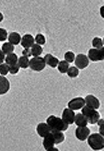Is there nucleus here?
<instances>
[{
	"instance_id": "nucleus-7",
	"label": "nucleus",
	"mask_w": 104,
	"mask_h": 151,
	"mask_svg": "<svg viewBox=\"0 0 104 151\" xmlns=\"http://www.w3.org/2000/svg\"><path fill=\"white\" fill-rule=\"evenodd\" d=\"M75 65L78 69H84L88 67L89 60L88 57L84 54H78L75 58Z\"/></svg>"
},
{
	"instance_id": "nucleus-25",
	"label": "nucleus",
	"mask_w": 104,
	"mask_h": 151,
	"mask_svg": "<svg viewBox=\"0 0 104 151\" xmlns=\"http://www.w3.org/2000/svg\"><path fill=\"white\" fill-rule=\"evenodd\" d=\"M67 73L70 78H74L77 76L79 75V73H80V72H79V70L77 67H69Z\"/></svg>"
},
{
	"instance_id": "nucleus-2",
	"label": "nucleus",
	"mask_w": 104,
	"mask_h": 151,
	"mask_svg": "<svg viewBox=\"0 0 104 151\" xmlns=\"http://www.w3.org/2000/svg\"><path fill=\"white\" fill-rule=\"evenodd\" d=\"M87 139L88 144L93 150H99L104 148V138L100 134L94 133L91 134Z\"/></svg>"
},
{
	"instance_id": "nucleus-26",
	"label": "nucleus",
	"mask_w": 104,
	"mask_h": 151,
	"mask_svg": "<svg viewBox=\"0 0 104 151\" xmlns=\"http://www.w3.org/2000/svg\"><path fill=\"white\" fill-rule=\"evenodd\" d=\"M65 59L66 61H67L68 63H73V61L75 60V54L74 53L72 52H67L65 53Z\"/></svg>"
},
{
	"instance_id": "nucleus-15",
	"label": "nucleus",
	"mask_w": 104,
	"mask_h": 151,
	"mask_svg": "<svg viewBox=\"0 0 104 151\" xmlns=\"http://www.w3.org/2000/svg\"><path fill=\"white\" fill-rule=\"evenodd\" d=\"M44 59L46 64L49 65L50 67H52L53 68L57 67L59 63V59L55 58V57L53 56L52 54H50V53L46 54L44 56Z\"/></svg>"
},
{
	"instance_id": "nucleus-5",
	"label": "nucleus",
	"mask_w": 104,
	"mask_h": 151,
	"mask_svg": "<svg viewBox=\"0 0 104 151\" xmlns=\"http://www.w3.org/2000/svg\"><path fill=\"white\" fill-rule=\"evenodd\" d=\"M88 56L90 60L92 61H103L104 59V48L103 47L100 49L92 48L90 49L88 53Z\"/></svg>"
},
{
	"instance_id": "nucleus-28",
	"label": "nucleus",
	"mask_w": 104,
	"mask_h": 151,
	"mask_svg": "<svg viewBox=\"0 0 104 151\" xmlns=\"http://www.w3.org/2000/svg\"><path fill=\"white\" fill-rule=\"evenodd\" d=\"M9 72V66L6 63H2L0 65V74L5 76Z\"/></svg>"
},
{
	"instance_id": "nucleus-24",
	"label": "nucleus",
	"mask_w": 104,
	"mask_h": 151,
	"mask_svg": "<svg viewBox=\"0 0 104 151\" xmlns=\"http://www.w3.org/2000/svg\"><path fill=\"white\" fill-rule=\"evenodd\" d=\"M92 45L94 48L96 49H100L103 48V40L101 38L99 37H94L93 41H92Z\"/></svg>"
},
{
	"instance_id": "nucleus-18",
	"label": "nucleus",
	"mask_w": 104,
	"mask_h": 151,
	"mask_svg": "<svg viewBox=\"0 0 104 151\" xmlns=\"http://www.w3.org/2000/svg\"><path fill=\"white\" fill-rule=\"evenodd\" d=\"M51 132L52 133L53 138H54L55 144H60L65 141V134L62 133V132L53 130Z\"/></svg>"
},
{
	"instance_id": "nucleus-14",
	"label": "nucleus",
	"mask_w": 104,
	"mask_h": 151,
	"mask_svg": "<svg viewBox=\"0 0 104 151\" xmlns=\"http://www.w3.org/2000/svg\"><path fill=\"white\" fill-rule=\"evenodd\" d=\"M43 146L44 147L46 150H48L51 148L53 147L55 145V140L52 132H50L47 136L44 137L43 140Z\"/></svg>"
},
{
	"instance_id": "nucleus-29",
	"label": "nucleus",
	"mask_w": 104,
	"mask_h": 151,
	"mask_svg": "<svg viewBox=\"0 0 104 151\" xmlns=\"http://www.w3.org/2000/svg\"><path fill=\"white\" fill-rule=\"evenodd\" d=\"M20 66L18 65V63L9 66V72H10L11 74H17L19 72V70H20Z\"/></svg>"
},
{
	"instance_id": "nucleus-20",
	"label": "nucleus",
	"mask_w": 104,
	"mask_h": 151,
	"mask_svg": "<svg viewBox=\"0 0 104 151\" xmlns=\"http://www.w3.org/2000/svg\"><path fill=\"white\" fill-rule=\"evenodd\" d=\"M31 55L34 57H39L40 55L42 54L43 52V49L42 46L37 44H34L31 49Z\"/></svg>"
},
{
	"instance_id": "nucleus-13",
	"label": "nucleus",
	"mask_w": 104,
	"mask_h": 151,
	"mask_svg": "<svg viewBox=\"0 0 104 151\" xmlns=\"http://www.w3.org/2000/svg\"><path fill=\"white\" fill-rule=\"evenodd\" d=\"M34 42L33 37L30 34H26L23 36L21 39V45L26 48H30L33 46Z\"/></svg>"
},
{
	"instance_id": "nucleus-8",
	"label": "nucleus",
	"mask_w": 104,
	"mask_h": 151,
	"mask_svg": "<svg viewBox=\"0 0 104 151\" xmlns=\"http://www.w3.org/2000/svg\"><path fill=\"white\" fill-rule=\"evenodd\" d=\"M90 133V130L87 127H78L75 130V137L77 139L81 141H85L89 137Z\"/></svg>"
},
{
	"instance_id": "nucleus-27",
	"label": "nucleus",
	"mask_w": 104,
	"mask_h": 151,
	"mask_svg": "<svg viewBox=\"0 0 104 151\" xmlns=\"http://www.w3.org/2000/svg\"><path fill=\"white\" fill-rule=\"evenodd\" d=\"M35 40L36 42L37 45H44V44L46 43V39H45V37L42 34H37V36L35 37Z\"/></svg>"
},
{
	"instance_id": "nucleus-32",
	"label": "nucleus",
	"mask_w": 104,
	"mask_h": 151,
	"mask_svg": "<svg viewBox=\"0 0 104 151\" xmlns=\"http://www.w3.org/2000/svg\"><path fill=\"white\" fill-rule=\"evenodd\" d=\"M5 59L4 53L2 52V50H0V65L3 63V62L4 61Z\"/></svg>"
},
{
	"instance_id": "nucleus-35",
	"label": "nucleus",
	"mask_w": 104,
	"mask_h": 151,
	"mask_svg": "<svg viewBox=\"0 0 104 151\" xmlns=\"http://www.w3.org/2000/svg\"><path fill=\"white\" fill-rule=\"evenodd\" d=\"M53 150H55V151H58L59 150H58L57 149H56V148H55L54 147H53L51 148V149H49L48 151H53Z\"/></svg>"
},
{
	"instance_id": "nucleus-17",
	"label": "nucleus",
	"mask_w": 104,
	"mask_h": 151,
	"mask_svg": "<svg viewBox=\"0 0 104 151\" xmlns=\"http://www.w3.org/2000/svg\"><path fill=\"white\" fill-rule=\"evenodd\" d=\"M20 35L16 32H12L9 35L8 37L9 42L12 44V45H18L21 42Z\"/></svg>"
},
{
	"instance_id": "nucleus-16",
	"label": "nucleus",
	"mask_w": 104,
	"mask_h": 151,
	"mask_svg": "<svg viewBox=\"0 0 104 151\" xmlns=\"http://www.w3.org/2000/svg\"><path fill=\"white\" fill-rule=\"evenodd\" d=\"M74 122L77 127H87L88 124V122L87 119L82 113H77L75 116Z\"/></svg>"
},
{
	"instance_id": "nucleus-19",
	"label": "nucleus",
	"mask_w": 104,
	"mask_h": 151,
	"mask_svg": "<svg viewBox=\"0 0 104 151\" xmlns=\"http://www.w3.org/2000/svg\"><path fill=\"white\" fill-rule=\"evenodd\" d=\"M6 64H7L9 66H11L18 63V58L17 55L14 53H11L10 54H8L6 57L5 59Z\"/></svg>"
},
{
	"instance_id": "nucleus-34",
	"label": "nucleus",
	"mask_w": 104,
	"mask_h": 151,
	"mask_svg": "<svg viewBox=\"0 0 104 151\" xmlns=\"http://www.w3.org/2000/svg\"><path fill=\"white\" fill-rule=\"evenodd\" d=\"M3 20H4V15H3L1 12H0V22H1Z\"/></svg>"
},
{
	"instance_id": "nucleus-12",
	"label": "nucleus",
	"mask_w": 104,
	"mask_h": 151,
	"mask_svg": "<svg viewBox=\"0 0 104 151\" xmlns=\"http://www.w3.org/2000/svg\"><path fill=\"white\" fill-rule=\"evenodd\" d=\"M10 89V82L7 78L0 76V95L7 93Z\"/></svg>"
},
{
	"instance_id": "nucleus-22",
	"label": "nucleus",
	"mask_w": 104,
	"mask_h": 151,
	"mask_svg": "<svg viewBox=\"0 0 104 151\" xmlns=\"http://www.w3.org/2000/svg\"><path fill=\"white\" fill-rule=\"evenodd\" d=\"M18 64L20 68L26 69L29 66V60L26 56H21L18 59Z\"/></svg>"
},
{
	"instance_id": "nucleus-30",
	"label": "nucleus",
	"mask_w": 104,
	"mask_h": 151,
	"mask_svg": "<svg viewBox=\"0 0 104 151\" xmlns=\"http://www.w3.org/2000/svg\"><path fill=\"white\" fill-rule=\"evenodd\" d=\"M7 38V31L4 28H0V42L5 41Z\"/></svg>"
},
{
	"instance_id": "nucleus-3",
	"label": "nucleus",
	"mask_w": 104,
	"mask_h": 151,
	"mask_svg": "<svg viewBox=\"0 0 104 151\" xmlns=\"http://www.w3.org/2000/svg\"><path fill=\"white\" fill-rule=\"evenodd\" d=\"M81 112L82 114L87 119L88 123L94 124L97 123L98 121L100 119V115L99 112L97 111L96 109L89 108V107L87 106H85L82 108Z\"/></svg>"
},
{
	"instance_id": "nucleus-4",
	"label": "nucleus",
	"mask_w": 104,
	"mask_h": 151,
	"mask_svg": "<svg viewBox=\"0 0 104 151\" xmlns=\"http://www.w3.org/2000/svg\"><path fill=\"white\" fill-rule=\"evenodd\" d=\"M46 63L44 59L41 57H34L29 60V66L31 70L37 72L42 71L46 67Z\"/></svg>"
},
{
	"instance_id": "nucleus-1",
	"label": "nucleus",
	"mask_w": 104,
	"mask_h": 151,
	"mask_svg": "<svg viewBox=\"0 0 104 151\" xmlns=\"http://www.w3.org/2000/svg\"><path fill=\"white\" fill-rule=\"evenodd\" d=\"M46 122L48 124L51 130L53 131H60L64 132L68 128V125L67 123L62 120V119L57 117L55 115H50L46 119Z\"/></svg>"
},
{
	"instance_id": "nucleus-6",
	"label": "nucleus",
	"mask_w": 104,
	"mask_h": 151,
	"mask_svg": "<svg viewBox=\"0 0 104 151\" xmlns=\"http://www.w3.org/2000/svg\"><path fill=\"white\" fill-rule=\"evenodd\" d=\"M85 105V99L82 97L74 98L68 103V108L71 109L73 111L83 108Z\"/></svg>"
},
{
	"instance_id": "nucleus-23",
	"label": "nucleus",
	"mask_w": 104,
	"mask_h": 151,
	"mask_svg": "<svg viewBox=\"0 0 104 151\" xmlns=\"http://www.w3.org/2000/svg\"><path fill=\"white\" fill-rule=\"evenodd\" d=\"M69 68V63L65 60L59 61L58 64V70L62 74L67 73Z\"/></svg>"
},
{
	"instance_id": "nucleus-21",
	"label": "nucleus",
	"mask_w": 104,
	"mask_h": 151,
	"mask_svg": "<svg viewBox=\"0 0 104 151\" xmlns=\"http://www.w3.org/2000/svg\"><path fill=\"white\" fill-rule=\"evenodd\" d=\"M2 52L4 53V54L8 55L11 53H13L14 50V46L10 42H5L2 45Z\"/></svg>"
},
{
	"instance_id": "nucleus-9",
	"label": "nucleus",
	"mask_w": 104,
	"mask_h": 151,
	"mask_svg": "<svg viewBox=\"0 0 104 151\" xmlns=\"http://www.w3.org/2000/svg\"><path fill=\"white\" fill-rule=\"evenodd\" d=\"M75 113L70 108H65L62 114V119L68 124H72L74 122Z\"/></svg>"
},
{
	"instance_id": "nucleus-10",
	"label": "nucleus",
	"mask_w": 104,
	"mask_h": 151,
	"mask_svg": "<svg viewBox=\"0 0 104 151\" xmlns=\"http://www.w3.org/2000/svg\"><path fill=\"white\" fill-rule=\"evenodd\" d=\"M85 102L87 106L89 107V108H93L94 109H97L100 108V103L99 100L93 94L87 95L85 99Z\"/></svg>"
},
{
	"instance_id": "nucleus-36",
	"label": "nucleus",
	"mask_w": 104,
	"mask_h": 151,
	"mask_svg": "<svg viewBox=\"0 0 104 151\" xmlns=\"http://www.w3.org/2000/svg\"><path fill=\"white\" fill-rule=\"evenodd\" d=\"M103 6H102V7H101V9H100V12H101V14H102V17H103Z\"/></svg>"
},
{
	"instance_id": "nucleus-11",
	"label": "nucleus",
	"mask_w": 104,
	"mask_h": 151,
	"mask_svg": "<svg viewBox=\"0 0 104 151\" xmlns=\"http://www.w3.org/2000/svg\"><path fill=\"white\" fill-rule=\"evenodd\" d=\"M37 132L40 137H44L48 134H49L52 130L48 124L44 123V122H41L37 126Z\"/></svg>"
},
{
	"instance_id": "nucleus-31",
	"label": "nucleus",
	"mask_w": 104,
	"mask_h": 151,
	"mask_svg": "<svg viewBox=\"0 0 104 151\" xmlns=\"http://www.w3.org/2000/svg\"><path fill=\"white\" fill-rule=\"evenodd\" d=\"M22 55L23 56H26L27 58H29V57H31V49L30 48H26L23 50L22 52Z\"/></svg>"
},
{
	"instance_id": "nucleus-33",
	"label": "nucleus",
	"mask_w": 104,
	"mask_h": 151,
	"mask_svg": "<svg viewBox=\"0 0 104 151\" xmlns=\"http://www.w3.org/2000/svg\"><path fill=\"white\" fill-rule=\"evenodd\" d=\"M100 127V129H99V132H100V133L99 134H100L101 135H102V136H104V130H103V124H102V125H100V126H99Z\"/></svg>"
}]
</instances>
